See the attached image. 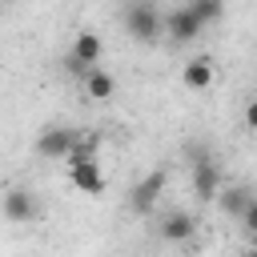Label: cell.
Returning <instances> with one entry per match:
<instances>
[{
  "label": "cell",
  "mask_w": 257,
  "mask_h": 257,
  "mask_svg": "<svg viewBox=\"0 0 257 257\" xmlns=\"http://www.w3.org/2000/svg\"><path fill=\"white\" fill-rule=\"evenodd\" d=\"M120 20H124V32H128L133 40H141V44H153V40L161 36V28H165L161 12H157L149 0H133V4L120 12Z\"/></svg>",
  "instance_id": "6da1fadb"
},
{
  "label": "cell",
  "mask_w": 257,
  "mask_h": 257,
  "mask_svg": "<svg viewBox=\"0 0 257 257\" xmlns=\"http://www.w3.org/2000/svg\"><path fill=\"white\" fill-rule=\"evenodd\" d=\"M193 169H189V181H193V193H197V201H213L217 193H221V169L197 149L193 153V161H189Z\"/></svg>",
  "instance_id": "7a4b0ae2"
},
{
  "label": "cell",
  "mask_w": 257,
  "mask_h": 257,
  "mask_svg": "<svg viewBox=\"0 0 257 257\" xmlns=\"http://www.w3.org/2000/svg\"><path fill=\"white\" fill-rule=\"evenodd\" d=\"M76 145H80V133H76V128H60V124H52V128H44V133L36 137V153H40L44 161H64Z\"/></svg>",
  "instance_id": "3957f363"
},
{
  "label": "cell",
  "mask_w": 257,
  "mask_h": 257,
  "mask_svg": "<svg viewBox=\"0 0 257 257\" xmlns=\"http://www.w3.org/2000/svg\"><path fill=\"white\" fill-rule=\"evenodd\" d=\"M165 32H169V40H173V44H193V40L205 32V24H201V20L181 4L177 12H169V16H165Z\"/></svg>",
  "instance_id": "277c9868"
},
{
  "label": "cell",
  "mask_w": 257,
  "mask_h": 257,
  "mask_svg": "<svg viewBox=\"0 0 257 257\" xmlns=\"http://www.w3.org/2000/svg\"><path fill=\"white\" fill-rule=\"evenodd\" d=\"M165 181H169V177H165V169H153V173H149V177L128 193V209H133V213H153V205H157V197H161Z\"/></svg>",
  "instance_id": "5b68a950"
},
{
  "label": "cell",
  "mask_w": 257,
  "mask_h": 257,
  "mask_svg": "<svg viewBox=\"0 0 257 257\" xmlns=\"http://www.w3.org/2000/svg\"><path fill=\"white\" fill-rule=\"evenodd\" d=\"M36 213H40V205H36V193L32 189H8L4 193V217L8 221L20 225V221H32Z\"/></svg>",
  "instance_id": "8992f818"
},
{
  "label": "cell",
  "mask_w": 257,
  "mask_h": 257,
  "mask_svg": "<svg viewBox=\"0 0 257 257\" xmlns=\"http://www.w3.org/2000/svg\"><path fill=\"white\" fill-rule=\"evenodd\" d=\"M193 233H197V221L185 209H173L169 217H161V241L181 245V241H193Z\"/></svg>",
  "instance_id": "52a82bcc"
},
{
  "label": "cell",
  "mask_w": 257,
  "mask_h": 257,
  "mask_svg": "<svg viewBox=\"0 0 257 257\" xmlns=\"http://www.w3.org/2000/svg\"><path fill=\"white\" fill-rule=\"evenodd\" d=\"M68 56H72V60H80V64L92 72V68L100 64V56H104V40H100L96 32H88V28H84V32H76V40H72V52H68Z\"/></svg>",
  "instance_id": "ba28073f"
},
{
  "label": "cell",
  "mask_w": 257,
  "mask_h": 257,
  "mask_svg": "<svg viewBox=\"0 0 257 257\" xmlns=\"http://www.w3.org/2000/svg\"><path fill=\"white\" fill-rule=\"evenodd\" d=\"M181 80H185V88L205 92V88L213 84V60H209V56H193V60L181 68Z\"/></svg>",
  "instance_id": "9c48e42d"
},
{
  "label": "cell",
  "mask_w": 257,
  "mask_h": 257,
  "mask_svg": "<svg viewBox=\"0 0 257 257\" xmlns=\"http://www.w3.org/2000/svg\"><path fill=\"white\" fill-rule=\"evenodd\" d=\"M249 201H253V193L245 189V185H229L225 193H217V205H221V213L225 217H245V209H249Z\"/></svg>",
  "instance_id": "30bf717a"
},
{
  "label": "cell",
  "mask_w": 257,
  "mask_h": 257,
  "mask_svg": "<svg viewBox=\"0 0 257 257\" xmlns=\"http://www.w3.org/2000/svg\"><path fill=\"white\" fill-rule=\"evenodd\" d=\"M185 8L209 28V24H217L221 16H225V0H185Z\"/></svg>",
  "instance_id": "8fae6325"
},
{
  "label": "cell",
  "mask_w": 257,
  "mask_h": 257,
  "mask_svg": "<svg viewBox=\"0 0 257 257\" xmlns=\"http://www.w3.org/2000/svg\"><path fill=\"white\" fill-rule=\"evenodd\" d=\"M84 84H88V96H96V100H108V96L116 92V80H112L104 68H92V72L84 76Z\"/></svg>",
  "instance_id": "7c38bea8"
},
{
  "label": "cell",
  "mask_w": 257,
  "mask_h": 257,
  "mask_svg": "<svg viewBox=\"0 0 257 257\" xmlns=\"http://www.w3.org/2000/svg\"><path fill=\"white\" fill-rule=\"evenodd\" d=\"M241 221H245V229H249V237H253V233H257V197L249 201V209H245V217H241Z\"/></svg>",
  "instance_id": "4fadbf2b"
},
{
  "label": "cell",
  "mask_w": 257,
  "mask_h": 257,
  "mask_svg": "<svg viewBox=\"0 0 257 257\" xmlns=\"http://www.w3.org/2000/svg\"><path fill=\"white\" fill-rule=\"evenodd\" d=\"M245 128L257 133V100H249V108H245Z\"/></svg>",
  "instance_id": "5bb4252c"
},
{
  "label": "cell",
  "mask_w": 257,
  "mask_h": 257,
  "mask_svg": "<svg viewBox=\"0 0 257 257\" xmlns=\"http://www.w3.org/2000/svg\"><path fill=\"white\" fill-rule=\"evenodd\" d=\"M249 253H253V257H257V233H253V237H249Z\"/></svg>",
  "instance_id": "9a60e30c"
},
{
  "label": "cell",
  "mask_w": 257,
  "mask_h": 257,
  "mask_svg": "<svg viewBox=\"0 0 257 257\" xmlns=\"http://www.w3.org/2000/svg\"><path fill=\"white\" fill-rule=\"evenodd\" d=\"M0 16H4V4H0Z\"/></svg>",
  "instance_id": "2e32d148"
}]
</instances>
